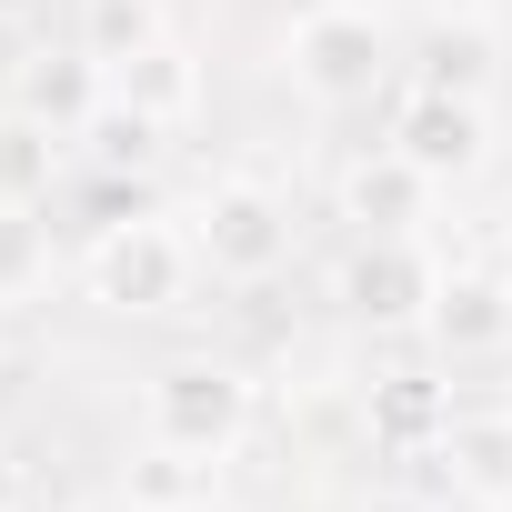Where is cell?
Segmentation results:
<instances>
[{"label":"cell","mask_w":512,"mask_h":512,"mask_svg":"<svg viewBox=\"0 0 512 512\" xmlns=\"http://www.w3.org/2000/svg\"><path fill=\"white\" fill-rule=\"evenodd\" d=\"M11 101H21V111H41L51 131H71V141H81V121L101 111V61H91V51H41V61H21Z\"/></svg>","instance_id":"cell-14"},{"label":"cell","mask_w":512,"mask_h":512,"mask_svg":"<svg viewBox=\"0 0 512 512\" xmlns=\"http://www.w3.org/2000/svg\"><path fill=\"white\" fill-rule=\"evenodd\" d=\"M181 512H241V502H221V492H191V502H181Z\"/></svg>","instance_id":"cell-22"},{"label":"cell","mask_w":512,"mask_h":512,"mask_svg":"<svg viewBox=\"0 0 512 512\" xmlns=\"http://www.w3.org/2000/svg\"><path fill=\"white\" fill-rule=\"evenodd\" d=\"M51 282V231L31 211H0V302H21Z\"/></svg>","instance_id":"cell-18"},{"label":"cell","mask_w":512,"mask_h":512,"mask_svg":"<svg viewBox=\"0 0 512 512\" xmlns=\"http://www.w3.org/2000/svg\"><path fill=\"white\" fill-rule=\"evenodd\" d=\"M121 492H131V502H151V512H181L191 492H211V462H191V452H161V442H151V452L131 462V482H121Z\"/></svg>","instance_id":"cell-17"},{"label":"cell","mask_w":512,"mask_h":512,"mask_svg":"<svg viewBox=\"0 0 512 512\" xmlns=\"http://www.w3.org/2000/svg\"><path fill=\"white\" fill-rule=\"evenodd\" d=\"M0 512H21V462L0 452Z\"/></svg>","instance_id":"cell-20"},{"label":"cell","mask_w":512,"mask_h":512,"mask_svg":"<svg viewBox=\"0 0 512 512\" xmlns=\"http://www.w3.org/2000/svg\"><path fill=\"white\" fill-rule=\"evenodd\" d=\"M81 512H151V502H131V492H101V502H81Z\"/></svg>","instance_id":"cell-21"},{"label":"cell","mask_w":512,"mask_h":512,"mask_svg":"<svg viewBox=\"0 0 512 512\" xmlns=\"http://www.w3.org/2000/svg\"><path fill=\"white\" fill-rule=\"evenodd\" d=\"M151 41H171L161 0H71V51H91L101 71L131 61V51H151Z\"/></svg>","instance_id":"cell-16"},{"label":"cell","mask_w":512,"mask_h":512,"mask_svg":"<svg viewBox=\"0 0 512 512\" xmlns=\"http://www.w3.org/2000/svg\"><path fill=\"white\" fill-rule=\"evenodd\" d=\"M181 231H191V251H201V272L231 282V292L282 282L292 251H302V221H292V201H282L262 171H221V181H201L191 211H181Z\"/></svg>","instance_id":"cell-4"},{"label":"cell","mask_w":512,"mask_h":512,"mask_svg":"<svg viewBox=\"0 0 512 512\" xmlns=\"http://www.w3.org/2000/svg\"><path fill=\"white\" fill-rule=\"evenodd\" d=\"M201 251L181 231V211H131V221H101L81 241V302L111 312V322H161L201 292Z\"/></svg>","instance_id":"cell-2"},{"label":"cell","mask_w":512,"mask_h":512,"mask_svg":"<svg viewBox=\"0 0 512 512\" xmlns=\"http://www.w3.org/2000/svg\"><path fill=\"white\" fill-rule=\"evenodd\" d=\"M432 292H442V251H432L422 231H362V241L342 251V272H332L342 322L372 332V342H422Z\"/></svg>","instance_id":"cell-5"},{"label":"cell","mask_w":512,"mask_h":512,"mask_svg":"<svg viewBox=\"0 0 512 512\" xmlns=\"http://www.w3.org/2000/svg\"><path fill=\"white\" fill-rule=\"evenodd\" d=\"M251 432H262V382L221 352H171L141 382V442H161V452H191L221 472Z\"/></svg>","instance_id":"cell-3"},{"label":"cell","mask_w":512,"mask_h":512,"mask_svg":"<svg viewBox=\"0 0 512 512\" xmlns=\"http://www.w3.org/2000/svg\"><path fill=\"white\" fill-rule=\"evenodd\" d=\"M432 462L452 472V492L462 502H512V402H462L452 412V432L432 442Z\"/></svg>","instance_id":"cell-12"},{"label":"cell","mask_w":512,"mask_h":512,"mask_svg":"<svg viewBox=\"0 0 512 512\" xmlns=\"http://www.w3.org/2000/svg\"><path fill=\"white\" fill-rule=\"evenodd\" d=\"M492 262H502V272H512V211H502V251H492Z\"/></svg>","instance_id":"cell-23"},{"label":"cell","mask_w":512,"mask_h":512,"mask_svg":"<svg viewBox=\"0 0 512 512\" xmlns=\"http://www.w3.org/2000/svg\"><path fill=\"white\" fill-rule=\"evenodd\" d=\"M382 141H392L422 181L462 191V181H482V171H492V101H462V91H422V81H402V91H392Z\"/></svg>","instance_id":"cell-6"},{"label":"cell","mask_w":512,"mask_h":512,"mask_svg":"<svg viewBox=\"0 0 512 512\" xmlns=\"http://www.w3.org/2000/svg\"><path fill=\"white\" fill-rule=\"evenodd\" d=\"M502 61H512V41H502V21L482 11V0H452V11H432V21L402 41V81L462 91V101H492V91H502Z\"/></svg>","instance_id":"cell-7"},{"label":"cell","mask_w":512,"mask_h":512,"mask_svg":"<svg viewBox=\"0 0 512 512\" xmlns=\"http://www.w3.org/2000/svg\"><path fill=\"white\" fill-rule=\"evenodd\" d=\"M21 11H31V0H0V21H21Z\"/></svg>","instance_id":"cell-24"},{"label":"cell","mask_w":512,"mask_h":512,"mask_svg":"<svg viewBox=\"0 0 512 512\" xmlns=\"http://www.w3.org/2000/svg\"><path fill=\"white\" fill-rule=\"evenodd\" d=\"M282 81L312 111H372L382 91H402V31L382 0H312L282 31Z\"/></svg>","instance_id":"cell-1"},{"label":"cell","mask_w":512,"mask_h":512,"mask_svg":"<svg viewBox=\"0 0 512 512\" xmlns=\"http://www.w3.org/2000/svg\"><path fill=\"white\" fill-rule=\"evenodd\" d=\"M502 512H512V502H502Z\"/></svg>","instance_id":"cell-25"},{"label":"cell","mask_w":512,"mask_h":512,"mask_svg":"<svg viewBox=\"0 0 512 512\" xmlns=\"http://www.w3.org/2000/svg\"><path fill=\"white\" fill-rule=\"evenodd\" d=\"M101 91H111V101H131V111H151L161 131H181V121H201V101H211V71H201V51L171 31V41H151V51L111 61V71H101Z\"/></svg>","instance_id":"cell-10"},{"label":"cell","mask_w":512,"mask_h":512,"mask_svg":"<svg viewBox=\"0 0 512 512\" xmlns=\"http://www.w3.org/2000/svg\"><path fill=\"white\" fill-rule=\"evenodd\" d=\"M161 141H171V131H161L151 111H131V101H111V91H101V111L81 121V141H71V151H81L101 181H141V171L161 161Z\"/></svg>","instance_id":"cell-15"},{"label":"cell","mask_w":512,"mask_h":512,"mask_svg":"<svg viewBox=\"0 0 512 512\" xmlns=\"http://www.w3.org/2000/svg\"><path fill=\"white\" fill-rule=\"evenodd\" d=\"M422 342H432L442 362H492V352H512V272H502V262H442V292H432Z\"/></svg>","instance_id":"cell-8"},{"label":"cell","mask_w":512,"mask_h":512,"mask_svg":"<svg viewBox=\"0 0 512 512\" xmlns=\"http://www.w3.org/2000/svg\"><path fill=\"white\" fill-rule=\"evenodd\" d=\"M452 382L442 372H382L372 392H362V432L392 452V462H432V442L452 432Z\"/></svg>","instance_id":"cell-11"},{"label":"cell","mask_w":512,"mask_h":512,"mask_svg":"<svg viewBox=\"0 0 512 512\" xmlns=\"http://www.w3.org/2000/svg\"><path fill=\"white\" fill-rule=\"evenodd\" d=\"M61 171H71V131H51L21 101H0V211H51Z\"/></svg>","instance_id":"cell-13"},{"label":"cell","mask_w":512,"mask_h":512,"mask_svg":"<svg viewBox=\"0 0 512 512\" xmlns=\"http://www.w3.org/2000/svg\"><path fill=\"white\" fill-rule=\"evenodd\" d=\"M352 512H442V502H432V492H412V482H382V492H362Z\"/></svg>","instance_id":"cell-19"},{"label":"cell","mask_w":512,"mask_h":512,"mask_svg":"<svg viewBox=\"0 0 512 512\" xmlns=\"http://www.w3.org/2000/svg\"><path fill=\"white\" fill-rule=\"evenodd\" d=\"M432 201H442V181H422L392 141H382V151H362V161L332 181V211L352 221V241H362V231H422V221H432Z\"/></svg>","instance_id":"cell-9"}]
</instances>
